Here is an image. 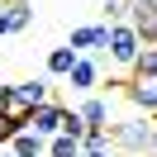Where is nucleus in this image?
I'll use <instances>...</instances> for the list:
<instances>
[{
    "instance_id": "4",
    "label": "nucleus",
    "mask_w": 157,
    "mask_h": 157,
    "mask_svg": "<svg viewBox=\"0 0 157 157\" xmlns=\"http://www.w3.org/2000/svg\"><path fill=\"white\" fill-rule=\"evenodd\" d=\"M62 114H67V105H57V100H48V105L29 109V119H24V128H33L38 138H57V133H62Z\"/></svg>"
},
{
    "instance_id": "8",
    "label": "nucleus",
    "mask_w": 157,
    "mask_h": 157,
    "mask_svg": "<svg viewBox=\"0 0 157 157\" xmlns=\"http://www.w3.org/2000/svg\"><path fill=\"white\" fill-rule=\"evenodd\" d=\"M119 86H124V95L133 100V109H138V114H157V90H152V81L128 76V81H119Z\"/></svg>"
},
{
    "instance_id": "18",
    "label": "nucleus",
    "mask_w": 157,
    "mask_h": 157,
    "mask_svg": "<svg viewBox=\"0 0 157 157\" xmlns=\"http://www.w3.org/2000/svg\"><path fill=\"white\" fill-rule=\"evenodd\" d=\"M152 157H157V152H152Z\"/></svg>"
},
{
    "instance_id": "15",
    "label": "nucleus",
    "mask_w": 157,
    "mask_h": 157,
    "mask_svg": "<svg viewBox=\"0 0 157 157\" xmlns=\"http://www.w3.org/2000/svg\"><path fill=\"white\" fill-rule=\"evenodd\" d=\"M5 33H10V29H5V10H0V38H5Z\"/></svg>"
},
{
    "instance_id": "3",
    "label": "nucleus",
    "mask_w": 157,
    "mask_h": 157,
    "mask_svg": "<svg viewBox=\"0 0 157 157\" xmlns=\"http://www.w3.org/2000/svg\"><path fill=\"white\" fill-rule=\"evenodd\" d=\"M105 43H109V24H81V29H71L67 48H76L81 57H100Z\"/></svg>"
},
{
    "instance_id": "2",
    "label": "nucleus",
    "mask_w": 157,
    "mask_h": 157,
    "mask_svg": "<svg viewBox=\"0 0 157 157\" xmlns=\"http://www.w3.org/2000/svg\"><path fill=\"white\" fill-rule=\"evenodd\" d=\"M138 52H143V38L133 33V24H128V19L109 24V43H105V52H100V57H105L109 67L119 71V81H128V71H133Z\"/></svg>"
},
{
    "instance_id": "12",
    "label": "nucleus",
    "mask_w": 157,
    "mask_h": 157,
    "mask_svg": "<svg viewBox=\"0 0 157 157\" xmlns=\"http://www.w3.org/2000/svg\"><path fill=\"white\" fill-rule=\"evenodd\" d=\"M128 76L157 81V43H143V52H138V62H133V71H128Z\"/></svg>"
},
{
    "instance_id": "13",
    "label": "nucleus",
    "mask_w": 157,
    "mask_h": 157,
    "mask_svg": "<svg viewBox=\"0 0 157 157\" xmlns=\"http://www.w3.org/2000/svg\"><path fill=\"white\" fill-rule=\"evenodd\" d=\"M43 157H81V138H71V133L48 138V152H43Z\"/></svg>"
},
{
    "instance_id": "14",
    "label": "nucleus",
    "mask_w": 157,
    "mask_h": 157,
    "mask_svg": "<svg viewBox=\"0 0 157 157\" xmlns=\"http://www.w3.org/2000/svg\"><path fill=\"white\" fill-rule=\"evenodd\" d=\"M19 128H24L19 119H10V114H0V147H10V138L19 133Z\"/></svg>"
},
{
    "instance_id": "16",
    "label": "nucleus",
    "mask_w": 157,
    "mask_h": 157,
    "mask_svg": "<svg viewBox=\"0 0 157 157\" xmlns=\"http://www.w3.org/2000/svg\"><path fill=\"white\" fill-rule=\"evenodd\" d=\"M0 157H14V152H10V147H5V152H0Z\"/></svg>"
},
{
    "instance_id": "9",
    "label": "nucleus",
    "mask_w": 157,
    "mask_h": 157,
    "mask_svg": "<svg viewBox=\"0 0 157 157\" xmlns=\"http://www.w3.org/2000/svg\"><path fill=\"white\" fill-rule=\"evenodd\" d=\"M10 152L14 157H43V152H48V138H38L33 128H19V133L10 138Z\"/></svg>"
},
{
    "instance_id": "11",
    "label": "nucleus",
    "mask_w": 157,
    "mask_h": 157,
    "mask_svg": "<svg viewBox=\"0 0 157 157\" xmlns=\"http://www.w3.org/2000/svg\"><path fill=\"white\" fill-rule=\"evenodd\" d=\"M76 57H81V52L67 48V43H62V48H52V52H48V76H67V71L76 67Z\"/></svg>"
},
{
    "instance_id": "1",
    "label": "nucleus",
    "mask_w": 157,
    "mask_h": 157,
    "mask_svg": "<svg viewBox=\"0 0 157 157\" xmlns=\"http://www.w3.org/2000/svg\"><path fill=\"white\" fill-rule=\"evenodd\" d=\"M105 133H109L119 157H152L157 152V119L152 114H128L119 124H109Z\"/></svg>"
},
{
    "instance_id": "7",
    "label": "nucleus",
    "mask_w": 157,
    "mask_h": 157,
    "mask_svg": "<svg viewBox=\"0 0 157 157\" xmlns=\"http://www.w3.org/2000/svg\"><path fill=\"white\" fill-rule=\"evenodd\" d=\"M52 100V81L48 76H33V81H14V105L19 109H38Z\"/></svg>"
},
{
    "instance_id": "10",
    "label": "nucleus",
    "mask_w": 157,
    "mask_h": 157,
    "mask_svg": "<svg viewBox=\"0 0 157 157\" xmlns=\"http://www.w3.org/2000/svg\"><path fill=\"white\" fill-rule=\"evenodd\" d=\"M81 157H119L114 143H109L105 128H86V138H81Z\"/></svg>"
},
{
    "instance_id": "17",
    "label": "nucleus",
    "mask_w": 157,
    "mask_h": 157,
    "mask_svg": "<svg viewBox=\"0 0 157 157\" xmlns=\"http://www.w3.org/2000/svg\"><path fill=\"white\" fill-rule=\"evenodd\" d=\"M152 90H157V81H152Z\"/></svg>"
},
{
    "instance_id": "5",
    "label": "nucleus",
    "mask_w": 157,
    "mask_h": 157,
    "mask_svg": "<svg viewBox=\"0 0 157 157\" xmlns=\"http://www.w3.org/2000/svg\"><path fill=\"white\" fill-rule=\"evenodd\" d=\"M81 114V124L86 128H105V124H114V109H109V95H81L76 105H71Z\"/></svg>"
},
{
    "instance_id": "6",
    "label": "nucleus",
    "mask_w": 157,
    "mask_h": 157,
    "mask_svg": "<svg viewBox=\"0 0 157 157\" xmlns=\"http://www.w3.org/2000/svg\"><path fill=\"white\" fill-rule=\"evenodd\" d=\"M62 81H67L76 95H95V86H100V57H76V67H71Z\"/></svg>"
}]
</instances>
